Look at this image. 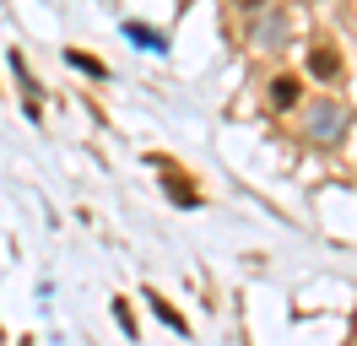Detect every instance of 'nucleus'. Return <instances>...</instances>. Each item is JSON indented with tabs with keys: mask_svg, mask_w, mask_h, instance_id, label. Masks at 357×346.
<instances>
[{
	"mask_svg": "<svg viewBox=\"0 0 357 346\" xmlns=\"http://www.w3.org/2000/svg\"><path fill=\"white\" fill-rule=\"evenodd\" d=\"M309 119H314V135H319V141H335V130L347 125V108L319 103V108H309Z\"/></svg>",
	"mask_w": 357,
	"mask_h": 346,
	"instance_id": "nucleus-1",
	"label": "nucleus"
},
{
	"mask_svg": "<svg viewBox=\"0 0 357 346\" xmlns=\"http://www.w3.org/2000/svg\"><path fill=\"white\" fill-rule=\"evenodd\" d=\"M309 70L319 82H335V76H341V54H335L331 43H319V49H309Z\"/></svg>",
	"mask_w": 357,
	"mask_h": 346,
	"instance_id": "nucleus-2",
	"label": "nucleus"
},
{
	"mask_svg": "<svg viewBox=\"0 0 357 346\" xmlns=\"http://www.w3.org/2000/svg\"><path fill=\"white\" fill-rule=\"evenodd\" d=\"M298 98H303V82H298V76H276V82H271V103L276 108H298Z\"/></svg>",
	"mask_w": 357,
	"mask_h": 346,
	"instance_id": "nucleus-3",
	"label": "nucleus"
},
{
	"mask_svg": "<svg viewBox=\"0 0 357 346\" xmlns=\"http://www.w3.org/2000/svg\"><path fill=\"white\" fill-rule=\"evenodd\" d=\"M168 195H174L178 206H201V190H195L190 179H174V173H168Z\"/></svg>",
	"mask_w": 357,
	"mask_h": 346,
	"instance_id": "nucleus-4",
	"label": "nucleus"
},
{
	"mask_svg": "<svg viewBox=\"0 0 357 346\" xmlns=\"http://www.w3.org/2000/svg\"><path fill=\"white\" fill-rule=\"evenodd\" d=\"M125 38L141 43V49H168V43H162V33H152V27H135V22H125Z\"/></svg>",
	"mask_w": 357,
	"mask_h": 346,
	"instance_id": "nucleus-5",
	"label": "nucleus"
},
{
	"mask_svg": "<svg viewBox=\"0 0 357 346\" xmlns=\"http://www.w3.org/2000/svg\"><path fill=\"white\" fill-rule=\"evenodd\" d=\"M66 60L76 65V70H87V76H109V70H103V60H92V54H82V49H66Z\"/></svg>",
	"mask_w": 357,
	"mask_h": 346,
	"instance_id": "nucleus-6",
	"label": "nucleus"
},
{
	"mask_svg": "<svg viewBox=\"0 0 357 346\" xmlns=\"http://www.w3.org/2000/svg\"><path fill=\"white\" fill-rule=\"evenodd\" d=\"M152 308H157V319H162V324H174L178 336H190V324H184V319H178V314H174V303H162V298H152Z\"/></svg>",
	"mask_w": 357,
	"mask_h": 346,
	"instance_id": "nucleus-7",
	"label": "nucleus"
},
{
	"mask_svg": "<svg viewBox=\"0 0 357 346\" xmlns=\"http://www.w3.org/2000/svg\"><path fill=\"white\" fill-rule=\"evenodd\" d=\"M114 319H119V330H125V336H135V314L125 308V303H114Z\"/></svg>",
	"mask_w": 357,
	"mask_h": 346,
	"instance_id": "nucleus-8",
	"label": "nucleus"
},
{
	"mask_svg": "<svg viewBox=\"0 0 357 346\" xmlns=\"http://www.w3.org/2000/svg\"><path fill=\"white\" fill-rule=\"evenodd\" d=\"M233 6H238V11H260L266 0H233Z\"/></svg>",
	"mask_w": 357,
	"mask_h": 346,
	"instance_id": "nucleus-9",
	"label": "nucleus"
}]
</instances>
